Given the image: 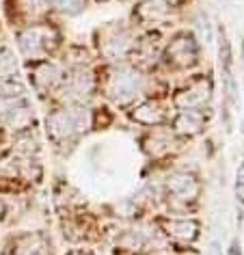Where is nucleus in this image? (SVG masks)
I'll return each mask as SVG.
<instances>
[{
    "mask_svg": "<svg viewBox=\"0 0 244 255\" xmlns=\"http://www.w3.org/2000/svg\"><path fill=\"white\" fill-rule=\"evenodd\" d=\"M91 124L87 108H65V111H56L48 117V132L56 141L74 136L76 132L87 130Z\"/></svg>",
    "mask_w": 244,
    "mask_h": 255,
    "instance_id": "f257e3e1",
    "label": "nucleus"
},
{
    "mask_svg": "<svg viewBox=\"0 0 244 255\" xmlns=\"http://www.w3.org/2000/svg\"><path fill=\"white\" fill-rule=\"evenodd\" d=\"M140 87H143V78H140L138 72H134V69H119V72L113 74L111 82H108V93H111V98L115 102L125 104V102L136 98Z\"/></svg>",
    "mask_w": 244,
    "mask_h": 255,
    "instance_id": "f03ea898",
    "label": "nucleus"
},
{
    "mask_svg": "<svg viewBox=\"0 0 244 255\" xmlns=\"http://www.w3.org/2000/svg\"><path fill=\"white\" fill-rule=\"evenodd\" d=\"M48 37L50 30L48 28H26L17 35V46H20V52L26 56H37L48 50Z\"/></svg>",
    "mask_w": 244,
    "mask_h": 255,
    "instance_id": "7ed1b4c3",
    "label": "nucleus"
},
{
    "mask_svg": "<svg viewBox=\"0 0 244 255\" xmlns=\"http://www.w3.org/2000/svg\"><path fill=\"white\" fill-rule=\"evenodd\" d=\"M212 95V85L208 80H199L192 87H188L186 91H182L175 98V106L182 111H195V108L203 106Z\"/></svg>",
    "mask_w": 244,
    "mask_h": 255,
    "instance_id": "20e7f679",
    "label": "nucleus"
},
{
    "mask_svg": "<svg viewBox=\"0 0 244 255\" xmlns=\"http://www.w3.org/2000/svg\"><path fill=\"white\" fill-rule=\"evenodd\" d=\"M166 188H169V193L175 197V199H195L197 193H199V184L192 175L188 173H175L169 177V184H166Z\"/></svg>",
    "mask_w": 244,
    "mask_h": 255,
    "instance_id": "39448f33",
    "label": "nucleus"
},
{
    "mask_svg": "<svg viewBox=\"0 0 244 255\" xmlns=\"http://www.w3.org/2000/svg\"><path fill=\"white\" fill-rule=\"evenodd\" d=\"M164 232L177 240H195L199 234V223L188 221V219H173V221H162Z\"/></svg>",
    "mask_w": 244,
    "mask_h": 255,
    "instance_id": "423d86ee",
    "label": "nucleus"
},
{
    "mask_svg": "<svg viewBox=\"0 0 244 255\" xmlns=\"http://www.w3.org/2000/svg\"><path fill=\"white\" fill-rule=\"evenodd\" d=\"M195 54H197V48H195V43H192V39H188V37H177L169 48V56L175 63H179V65L190 63L192 59H195Z\"/></svg>",
    "mask_w": 244,
    "mask_h": 255,
    "instance_id": "0eeeda50",
    "label": "nucleus"
},
{
    "mask_svg": "<svg viewBox=\"0 0 244 255\" xmlns=\"http://www.w3.org/2000/svg\"><path fill=\"white\" fill-rule=\"evenodd\" d=\"M93 78L89 74H76L72 76V78L67 80V85H65V91L72 95L74 100H85L89 98V95L93 93Z\"/></svg>",
    "mask_w": 244,
    "mask_h": 255,
    "instance_id": "6e6552de",
    "label": "nucleus"
},
{
    "mask_svg": "<svg viewBox=\"0 0 244 255\" xmlns=\"http://www.w3.org/2000/svg\"><path fill=\"white\" fill-rule=\"evenodd\" d=\"M201 126H203V117L197 111H182L179 117L175 119L177 132H184V134H195V132L201 130Z\"/></svg>",
    "mask_w": 244,
    "mask_h": 255,
    "instance_id": "1a4fd4ad",
    "label": "nucleus"
},
{
    "mask_svg": "<svg viewBox=\"0 0 244 255\" xmlns=\"http://www.w3.org/2000/svg\"><path fill=\"white\" fill-rule=\"evenodd\" d=\"M61 80V69L54 63H41L35 72V82L39 87H54Z\"/></svg>",
    "mask_w": 244,
    "mask_h": 255,
    "instance_id": "9d476101",
    "label": "nucleus"
},
{
    "mask_svg": "<svg viewBox=\"0 0 244 255\" xmlns=\"http://www.w3.org/2000/svg\"><path fill=\"white\" fill-rule=\"evenodd\" d=\"M132 119L138 121V124H145V126H153L158 121H162V111L153 104H140L136 111L132 113Z\"/></svg>",
    "mask_w": 244,
    "mask_h": 255,
    "instance_id": "9b49d317",
    "label": "nucleus"
},
{
    "mask_svg": "<svg viewBox=\"0 0 244 255\" xmlns=\"http://www.w3.org/2000/svg\"><path fill=\"white\" fill-rule=\"evenodd\" d=\"M2 119H4V124H9L11 128H26L30 124V113H28L26 106L9 108V111H4Z\"/></svg>",
    "mask_w": 244,
    "mask_h": 255,
    "instance_id": "f8f14e48",
    "label": "nucleus"
},
{
    "mask_svg": "<svg viewBox=\"0 0 244 255\" xmlns=\"http://www.w3.org/2000/svg\"><path fill=\"white\" fill-rule=\"evenodd\" d=\"M132 46V41H130V37H125V35H121V37H113L111 41H106V46H104V52L108 56H113V59H117V56H123L127 50H130Z\"/></svg>",
    "mask_w": 244,
    "mask_h": 255,
    "instance_id": "ddd939ff",
    "label": "nucleus"
},
{
    "mask_svg": "<svg viewBox=\"0 0 244 255\" xmlns=\"http://www.w3.org/2000/svg\"><path fill=\"white\" fill-rule=\"evenodd\" d=\"M24 95V87L15 80H7L0 78V102L2 100H13V98H22Z\"/></svg>",
    "mask_w": 244,
    "mask_h": 255,
    "instance_id": "4468645a",
    "label": "nucleus"
},
{
    "mask_svg": "<svg viewBox=\"0 0 244 255\" xmlns=\"http://www.w3.org/2000/svg\"><path fill=\"white\" fill-rule=\"evenodd\" d=\"M218 56H221V67H223V74H231V46H229V39L225 35V30L218 37Z\"/></svg>",
    "mask_w": 244,
    "mask_h": 255,
    "instance_id": "2eb2a0df",
    "label": "nucleus"
},
{
    "mask_svg": "<svg viewBox=\"0 0 244 255\" xmlns=\"http://www.w3.org/2000/svg\"><path fill=\"white\" fill-rule=\"evenodd\" d=\"M166 13L162 4L153 2V0H147V2H140L138 4V15L145 17V20H158V17H162Z\"/></svg>",
    "mask_w": 244,
    "mask_h": 255,
    "instance_id": "dca6fc26",
    "label": "nucleus"
},
{
    "mask_svg": "<svg viewBox=\"0 0 244 255\" xmlns=\"http://www.w3.org/2000/svg\"><path fill=\"white\" fill-rule=\"evenodd\" d=\"M87 0H52V4L65 15H78L85 9Z\"/></svg>",
    "mask_w": 244,
    "mask_h": 255,
    "instance_id": "f3484780",
    "label": "nucleus"
},
{
    "mask_svg": "<svg viewBox=\"0 0 244 255\" xmlns=\"http://www.w3.org/2000/svg\"><path fill=\"white\" fill-rule=\"evenodd\" d=\"M39 242H37L33 236H26V238H22L20 242L15 245L13 249V255H39Z\"/></svg>",
    "mask_w": 244,
    "mask_h": 255,
    "instance_id": "a211bd4d",
    "label": "nucleus"
},
{
    "mask_svg": "<svg viewBox=\"0 0 244 255\" xmlns=\"http://www.w3.org/2000/svg\"><path fill=\"white\" fill-rule=\"evenodd\" d=\"M15 69V59L9 50H0V76H7Z\"/></svg>",
    "mask_w": 244,
    "mask_h": 255,
    "instance_id": "6ab92c4d",
    "label": "nucleus"
},
{
    "mask_svg": "<svg viewBox=\"0 0 244 255\" xmlns=\"http://www.w3.org/2000/svg\"><path fill=\"white\" fill-rule=\"evenodd\" d=\"M236 199L240 206H244V160L240 162V167L236 171Z\"/></svg>",
    "mask_w": 244,
    "mask_h": 255,
    "instance_id": "aec40b11",
    "label": "nucleus"
},
{
    "mask_svg": "<svg viewBox=\"0 0 244 255\" xmlns=\"http://www.w3.org/2000/svg\"><path fill=\"white\" fill-rule=\"evenodd\" d=\"M227 255H242V247H240V242L238 240H234L229 245V251H227Z\"/></svg>",
    "mask_w": 244,
    "mask_h": 255,
    "instance_id": "412c9836",
    "label": "nucleus"
},
{
    "mask_svg": "<svg viewBox=\"0 0 244 255\" xmlns=\"http://www.w3.org/2000/svg\"><path fill=\"white\" fill-rule=\"evenodd\" d=\"M210 255H223L221 245H218V242H212V247H210Z\"/></svg>",
    "mask_w": 244,
    "mask_h": 255,
    "instance_id": "4be33fe9",
    "label": "nucleus"
},
{
    "mask_svg": "<svg viewBox=\"0 0 244 255\" xmlns=\"http://www.w3.org/2000/svg\"><path fill=\"white\" fill-rule=\"evenodd\" d=\"M2 210H4V206H2V201H0V216H2Z\"/></svg>",
    "mask_w": 244,
    "mask_h": 255,
    "instance_id": "5701e85b",
    "label": "nucleus"
},
{
    "mask_svg": "<svg viewBox=\"0 0 244 255\" xmlns=\"http://www.w3.org/2000/svg\"><path fill=\"white\" fill-rule=\"evenodd\" d=\"M72 255H87V253H72Z\"/></svg>",
    "mask_w": 244,
    "mask_h": 255,
    "instance_id": "b1692460",
    "label": "nucleus"
},
{
    "mask_svg": "<svg viewBox=\"0 0 244 255\" xmlns=\"http://www.w3.org/2000/svg\"><path fill=\"white\" fill-rule=\"evenodd\" d=\"M169 2H179V0H169Z\"/></svg>",
    "mask_w": 244,
    "mask_h": 255,
    "instance_id": "393cba45",
    "label": "nucleus"
}]
</instances>
